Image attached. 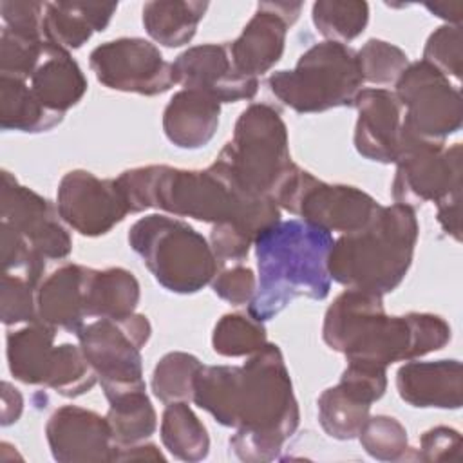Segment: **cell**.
<instances>
[{"label": "cell", "instance_id": "15", "mask_svg": "<svg viewBox=\"0 0 463 463\" xmlns=\"http://www.w3.org/2000/svg\"><path fill=\"white\" fill-rule=\"evenodd\" d=\"M0 215L45 260H61L71 255L72 239L58 208L47 197L20 184L7 170L2 172Z\"/></svg>", "mask_w": 463, "mask_h": 463}, {"label": "cell", "instance_id": "14", "mask_svg": "<svg viewBox=\"0 0 463 463\" xmlns=\"http://www.w3.org/2000/svg\"><path fill=\"white\" fill-rule=\"evenodd\" d=\"M56 208L61 221L85 237L109 233L130 213L116 179H99L81 168L60 179Z\"/></svg>", "mask_w": 463, "mask_h": 463}, {"label": "cell", "instance_id": "11", "mask_svg": "<svg viewBox=\"0 0 463 463\" xmlns=\"http://www.w3.org/2000/svg\"><path fill=\"white\" fill-rule=\"evenodd\" d=\"M396 172L391 184L394 203L409 208L438 203L461 190V145L445 146L402 128Z\"/></svg>", "mask_w": 463, "mask_h": 463}, {"label": "cell", "instance_id": "30", "mask_svg": "<svg viewBox=\"0 0 463 463\" xmlns=\"http://www.w3.org/2000/svg\"><path fill=\"white\" fill-rule=\"evenodd\" d=\"M105 416L118 447L141 443L157 429V414L146 389L125 392L109 400V411Z\"/></svg>", "mask_w": 463, "mask_h": 463}, {"label": "cell", "instance_id": "42", "mask_svg": "<svg viewBox=\"0 0 463 463\" xmlns=\"http://www.w3.org/2000/svg\"><path fill=\"white\" fill-rule=\"evenodd\" d=\"M208 242L217 257L219 268H222L230 264H241L248 257L255 237L233 221H222L212 224Z\"/></svg>", "mask_w": 463, "mask_h": 463}, {"label": "cell", "instance_id": "24", "mask_svg": "<svg viewBox=\"0 0 463 463\" xmlns=\"http://www.w3.org/2000/svg\"><path fill=\"white\" fill-rule=\"evenodd\" d=\"M54 338L56 327L40 320L9 331L5 336V356L13 378L27 385L47 387L58 354Z\"/></svg>", "mask_w": 463, "mask_h": 463}, {"label": "cell", "instance_id": "41", "mask_svg": "<svg viewBox=\"0 0 463 463\" xmlns=\"http://www.w3.org/2000/svg\"><path fill=\"white\" fill-rule=\"evenodd\" d=\"M423 61L430 63L447 78L452 76L459 81L463 69V40L461 25H439L425 42Z\"/></svg>", "mask_w": 463, "mask_h": 463}, {"label": "cell", "instance_id": "21", "mask_svg": "<svg viewBox=\"0 0 463 463\" xmlns=\"http://www.w3.org/2000/svg\"><path fill=\"white\" fill-rule=\"evenodd\" d=\"M87 273V266L65 262L42 279L36 289V320L76 335L89 318L85 304Z\"/></svg>", "mask_w": 463, "mask_h": 463}, {"label": "cell", "instance_id": "16", "mask_svg": "<svg viewBox=\"0 0 463 463\" xmlns=\"http://www.w3.org/2000/svg\"><path fill=\"white\" fill-rule=\"evenodd\" d=\"M174 81L183 89L197 90L219 103L253 99L259 80L239 72L226 43H203L183 51L172 61Z\"/></svg>", "mask_w": 463, "mask_h": 463}, {"label": "cell", "instance_id": "19", "mask_svg": "<svg viewBox=\"0 0 463 463\" xmlns=\"http://www.w3.org/2000/svg\"><path fill=\"white\" fill-rule=\"evenodd\" d=\"M353 107L358 112L356 152L369 161L394 163L403 128V109L396 94L385 87H367L356 94Z\"/></svg>", "mask_w": 463, "mask_h": 463}, {"label": "cell", "instance_id": "43", "mask_svg": "<svg viewBox=\"0 0 463 463\" xmlns=\"http://www.w3.org/2000/svg\"><path fill=\"white\" fill-rule=\"evenodd\" d=\"M340 385L367 403L378 402L387 389V367L367 362H347Z\"/></svg>", "mask_w": 463, "mask_h": 463}, {"label": "cell", "instance_id": "5", "mask_svg": "<svg viewBox=\"0 0 463 463\" xmlns=\"http://www.w3.org/2000/svg\"><path fill=\"white\" fill-rule=\"evenodd\" d=\"M293 166L288 127L268 103H251L241 112L232 139L210 165L233 192L248 197H273Z\"/></svg>", "mask_w": 463, "mask_h": 463}, {"label": "cell", "instance_id": "10", "mask_svg": "<svg viewBox=\"0 0 463 463\" xmlns=\"http://www.w3.org/2000/svg\"><path fill=\"white\" fill-rule=\"evenodd\" d=\"M273 199L280 210L342 235L365 228L382 206L362 188L324 183L298 165L282 181Z\"/></svg>", "mask_w": 463, "mask_h": 463}, {"label": "cell", "instance_id": "25", "mask_svg": "<svg viewBox=\"0 0 463 463\" xmlns=\"http://www.w3.org/2000/svg\"><path fill=\"white\" fill-rule=\"evenodd\" d=\"M116 9L114 2H45L43 38L65 51L80 49L94 31H105Z\"/></svg>", "mask_w": 463, "mask_h": 463}, {"label": "cell", "instance_id": "20", "mask_svg": "<svg viewBox=\"0 0 463 463\" xmlns=\"http://www.w3.org/2000/svg\"><path fill=\"white\" fill-rule=\"evenodd\" d=\"M400 398L418 409H459L463 373L459 360H409L396 371Z\"/></svg>", "mask_w": 463, "mask_h": 463}, {"label": "cell", "instance_id": "23", "mask_svg": "<svg viewBox=\"0 0 463 463\" xmlns=\"http://www.w3.org/2000/svg\"><path fill=\"white\" fill-rule=\"evenodd\" d=\"M221 103L210 96L181 89L163 110V132L177 148L197 150L206 146L217 132Z\"/></svg>", "mask_w": 463, "mask_h": 463}, {"label": "cell", "instance_id": "40", "mask_svg": "<svg viewBox=\"0 0 463 463\" xmlns=\"http://www.w3.org/2000/svg\"><path fill=\"white\" fill-rule=\"evenodd\" d=\"M36 289L29 279L18 273H2L0 315L5 326L36 320Z\"/></svg>", "mask_w": 463, "mask_h": 463}, {"label": "cell", "instance_id": "17", "mask_svg": "<svg viewBox=\"0 0 463 463\" xmlns=\"http://www.w3.org/2000/svg\"><path fill=\"white\" fill-rule=\"evenodd\" d=\"M302 2H260L241 34L228 42L235 69L257 78L282 58L288 29L297 22Z\"/></svg>", "mask_w": 463, "mask_h": 463}, {"label": "cell", "instance_id": "7", "mask_svg": "<svg viewBox=\"0 0 463 463\" xmlns=\"http://www.w3.org/2000/svg\"><path fill=\"white\" fill-rule=\"evenodd\" d=\"M271 94L298 114L353 107L364 87L356 51L336 42H320L300 54L289 71L268 78Z\"/></svg>", "mask_w": 463, "mask_h": 463}, {"label": "cell", "instance_id": "49", "mask_svg": "<svg viewBox=\"0 0 463 463\" xmlns=\"http://www.w3.org/2000/svg\"><path fill=\"white\" fill-rule=\"evenodd\" d=\"M127 459H154V461H165V456L154 443H136L130 447H118L116 461H127Z\"/></svg>", "mask_w": 463, "mask_h": 463}, {"label": "cell", "instance_id": "50", "mask_svg": "<svg viewBox=\"0 0 463 463\" xmlns=\"http://www.w3.org/2000/svg\"><path fill=\"white\" fill-rule=\"evenodd\" d=\"M425 7L436 14L438 18H443L449 25H459L461 24V11H463V5L459 2H454V4H447V2H441V4H425Z\"/></svg>", "mask_w": 463, "mask_h": 463}, {"label": "cell", "instance_id": "35", "mask_svg": "<svg viewBox=\"0 0 463 463\" xmlns=\"http://www.w3.org/2000/svg\"><path fill=\"white\" fill-rule=\"evenodd\" d=\"M362 449L378 461L409 459V438L405 427L392 416H369L356 436Z\"/></svg>", "mask_w": 463, "mask_h": 463}, {"label": "cell", "instance_id": "8", "mask_svg": "<svg viewBox=\"0 0 463 463\" xmlns=\"http://www.w3.org/2000/svg\"><path fill=\"white\" fill-rule=\"evenodd\" d=\"M450 336V326L439 315L411 311L389 317L382 304L367 313L342 354L347 362L389 367L439 351Z\"/></svg>", "mask_w": 463, "mask_h": 463}, {"label": "cell", "instance_id": "44", "mask_svg": "<svg viewBox=\"0 0 463 463\" xmlns=\"http://www.w3.org/2000/svg\"><path fill=\"white\" fill-rule=\"evenodd\" d=\"M210 284L219 298L233 306L250 304L257 291V277L253 269L242 264L222 266Z\"/></svg>", "mask_w": 463, "mask_h": 463}, {"label": "cell", "instance_id": "6", "mask_svg": "<svg viewBox=\"0 0 463 463\" xmlns=\"http://www.w3.org/2000/svg\"><path fill=\"white\" fill-rule=\"evenodd\" d=\"M128 244L166 291L192 295L208 286L219 271L210 242L188 222L165 213L137 219Z\"/></svg>", "mask_w": 463, "mask_h": 463}, {"label": "cell", "instance_id": "1", "mask_svg": "<svg viewBox=\"0 0 463 463\" xmlns=\"http://www.w3.org/2000/svg\"><path fill=\"white\" fill-rule=\"evenodd\" d=\"M192 402L222 427L235 429L230 447L246 463L279 458L300 423L284 354L269 342L242 365H203Z\"/></svg>", "mask_w": 463, "mask_h": 463}, {"label": "cell", "instance_id": "22", "mask_svg": "<svg viewBox=\"0 0 463 463\" xmlns=\"http://www.w3.org/2000/svg\"><path fill=\"white\" fill-rule=\"evenodd\" d=\"M27 83L40 103L58 114H65L78 105L89 87L81 67L71 52L47 40Z\"/></svg>", "mask_w": 463, "mask_h": 463}, {"label": "cell", "instance_id": "18", "mask_svg": "<svg viewBox=\"0 0 463 463\" xmlns=\"http://www.w3.org/2000/svg\"><path fill=\"white\" fill-rule=\"evenodd\" d=\"M45 438L58 463L116 461L118 443L107 416L94 411L63 405L45 423Z\"/></svg>", "mask_w": 463, "mask_h": 463}, {"label": "cell", "instance_id": "31", "mask_svg": "<svg viewBox=\"0 0 463 463\" xmlns=\"http://www.w3.org/2000/svg\"><path fill=\"white\" fill-rule=\"evenodd\" d=\"M318 423L333 439H353L369 418L371 403L360 400L344 385L327 387L317 400Z\"/></svg>", "mask_w": 463, "mask_h": 463}, {"label": "cell", "instance_id": "26", "mask_svg": "<svg viewBox=\"0 0 463 463\" xmlns=\"http://www.w3.org/2000/svg\"><path fill=\"white\" fill-rule=\"evenodd\" d=\"M141 288L132 271L125 268H89L85 304L89 318H123L136 313Z\"/></svg>", "mask_w": 463, "mask_h": 463}, {"label": "cell", "instance_id": "48", "mask_svg": "<svg viewBox=\"0 0 463 463\" xmlns=\"http://www.w3.org/2000/svg\"><path fill=\"white\" fill-rule=\"evenodd\" d=\"M4 392H2V425H11L14 423L24 409V400L18 392V389H14L9 382L2 383Z\"/></svg>", "mask_w": 463, "mask_h": 463}, {"label": "cell", "instance_id": "33", "mask_svg": "<svg viewBox=\"0 0 463 463\" xmlns=\"http://www.w3.org/2000/svg\"><path fill=\"white\" fill-rule=\"evenodd\" d=\"M203 362L184 351H172L161 356L152 371L150 387L161 403L190 402L194 394V382L201 371Z\"/></svg>", "mask_w": 463, "mask_h": 463}, {"label": "cell", "instance_id": "28", "mask_svg": "<svg viewBox=\"0 0 463 463\" xmlns=\"http://www.w3.org/2000/svg\"><path fill=\"white\" fill-rule=\"evenodd\" d=\"M63 114L40 103L25 80L0 76V127L27 134L47 132L60 125Z\"/></svg>", "mask_w": 463, "mask_h": 463}, {"label": "cell", "instance_id": "29", "mask_svg": "<svg viewBox=\"0 0 463 463\" xmlns=\"http://www.w3.org/2000/svg\"><path fill=\"white\" fill-rule=\"evenodd\" d=\"M159 432L163 447L181 461H203L210 452L208 430L188 402L166 403Z\"/></svg>", "mask_w": 463, "mask_h": 463}, {"label": "cell", "instance_id": "32", "mask_svg": "<svg viewBox=\"0 0 463 463\" xmlns=\"http://www.w3.org/2000/svg\"><path fill=\"white\" fill-rule=\"evenodd\" d=\"M311 18L327 42L345 45L365 31L369 4L358 0H318L311 7Z\"/></svg>", "mask_w": 463, "mask_h": 463}, {"label": "cell", "instance_id": "38", "mask_svg": "<svg viewBox=\"0 0 463 463\" xmlns=\"http://www.w3.org/2000/svg\"><path fill=\"white\" fill-rule=\"evenodd\" d=\"M45 40L14 33L2 27L0 33V76H11L29 81L40 56Z\"/></svg>", "mask_w": 463, "mask_h": 463}, {"label": "cell", "instance_id": "27", "mask_svg": "<svg viewBox=\"0 0 463 463\" xmlns=\"http://www.w3.org/2000/svg\"><path fill=\"white\" fill-rule=\"evenodd\" d=\"M208 5L199 0H152L143 5L141 20L154 42L165 47H181L195 36Z\"/></svg>", "mask_w": 463, "mask_h": 463}, {"label": "cell", "instance_id": "2", "mask_svg": "<svg viewBox=\"0 0 463 463\" xmlns=\"http://www.w3.org/2000/svg\"><path fill=\"white\" fill-rule=\"evenodd\" d=\"M116 181L130 213L157 208L174 217H192L210 224L233 221L255 239L280 221V208L273 197L237 194L210 166L184 170L148 165L125 170Z\"/></svg>", "mask_w": 463, "mask_h": 463}, {"label": "cell", "instance_id": "47", "mask_svg": "<svg viewBox=\"0 0 463 463\" xmlns=\"http://www.w3.org/2000/svg\"><path fill=\"white\" fill-rule=\"evenodd\" d=\"M436 208H438L436 219H438L439 226L443 228V232L447 235L454 237L456 241H461V221H459V217H461V190L438 201Z\"/></svg>", "mask_w": 463, "mask_h": 463}, {"label": "cell", "instance_id": "3", "mask_svg": "<svg viewBox=\"0 0 463 463\" xmlns=\"http://www.w3.org/2000/svg\"><path fill=\"white\" fill-rule=\"evenodd\" d=\"M333 242L329 232L302 219H280L262 230L253 242L259 279L248 313L266 322L295 298L324 300L331 289L327 257Z\"/></svg>", "mask_w": 463, "mask_h": 463}, {"label": "cell", "instance_id": "36", "mask_svg": "<svg viewBox=\"0 0 463 463\" xmlns=\"http://www.w3.org/2000/svg\"><path fill=\"white\" fill-rule=\"evenodd\" d=\"M98 382V376L83 354L80 344L58 345L56 362L47 382V387L56 391L60 396L76 398L89 392Z\"/></svg>", "mask_w": 463, "mask_h": 463}, {"label": "cell", "instance_id": "13", "mask_svg": "<svg viewBox=\"0 0 463 463\" xmlns=\"http://www.w3.org/2000/svg\"><path fill=\"white\" fill-rule=\"evenodd\" d=\"M89 67L107 89L157 96L174 87L172 63L150 40L123 36L94 47Z\"/></svg>", "mask_w": 463, "mask_h": 463}, {"label": "cell", "instance_id": "46", "mask_svg": "<svg viewBox=\"0 0 463 463\" xmlns=\"http://www.w3.org/2000/svg\"><path fill=\"white\" fill-rule=\"evenodd\" d=\"M43 13H45V2H16V0L0 2V14L4 20V27L20 34L43 38V29H42Z\"/></svg>", "mask_w": 463, "mask_h": 463}, {"label": "cell", "instance_id": "37", "mask_svg": "<svg viewBox=\"0 0 463 463\" xmlns=\"http://www.w3.org/2000/svg\"><path fill=\"white\" fill-rule=\"evenodd\" d=\"M356 61L364 78V83L392 85L411 63L405 51L385 40L371 38L360 51H356Z\"/></svg>", "mask_w": 463, "mask_h": 463}, {"label": "cell", "instance_id": "12", "mask_svg": "<svg viewBox=\"0 0 463 463\" xmlns=\"http://www.w3.org/2000/svg\"><path fill=\"white\" fill-rule=\"evenodd\" d=\"M394 87L392 92L403 109V127L409 132L445 143V137L461 128V92L430 63L423 60L409 63Z\"/></svg>", "mask_w": 463, "mask_h": 463}, {"label": "cell", "instance_id": "4", "mask_svg": "<svg viewBox=\"0 0 463 463\" xmlns=\"http://www.w3.org/2000/svg\"><path fill=\"white\" fill-rule=\"evenodd\" d=\"M418 233L414 208L380 206L365 228L333 242L327 257L331 280L380 295L394 291L412 264Z\"/></svg>", "mask_w": 463, "mask_h": 463}, {"label": "cell", "instance_id": "45", "mask_svg": "<svg viewBox=\"0 0 463 463\" xmlns=\"http://www.w3.org/2000/svg\"><path fill=\"white\" fill-rule=\"evenodd\" d=\"M461 434L452 427H432L420 438V447L411 454V459L420 461H450L459 458Z\"/></svg>", "mask_w": 463, "mask_h": 463}, {"label": "cell", "instance_id": "34", "mask_svg": "<svg viewBox=\"0 0 463 463\" xmlns=\"http://www.w3.org/2000/svg\"><path fill=\"white\" fill-rule=\"evenodd\" d=\"M268 344L264 322L253 318L250 313L222 315L212 333V347L217 354L226 358L250 356Z\"/></svg>", "mask_w": 463, "mask_h": 463}, {"label": "cell", "instance_id": "39", "mask_svg": "<svg viewBox=\"0 0 463 463\" xmlns=\"http://www.w3.org/2000/svg\"><path fill=\"white\" fill-rule=\"evenodd\" d=\"M2 266L7 273H18L40 286L45 271V259L7 222L0 221Z\"/></svg>", "mask_w": 463, "mask_h": 463}, {"label": "cell", "instance_id": "9", "mask_svg": "<svg viewBox=\"0 0 463 463\" xmlns=\"http://www.w3.org/2000/svg\"><path fill=\"white\" fill-rule=\"evenodd\" d=\"M150 335L152 326L139 313L123 318H96L76 333L107 400L146 389L141 347L146 345Z\"/></svg>", "mask_w": 463, "mask_h": 463}]
</instances>
